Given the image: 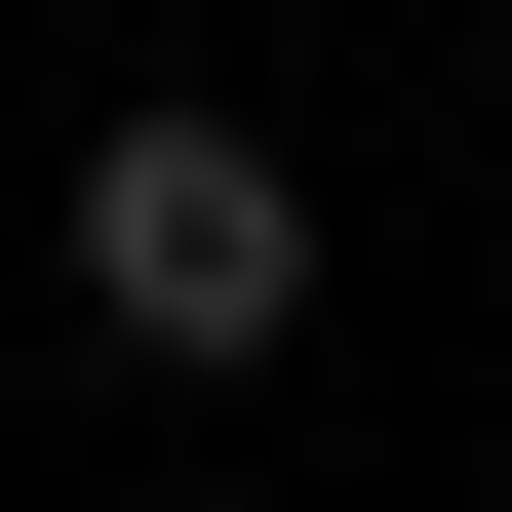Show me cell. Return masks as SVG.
I'll return each mask as SVG.
<instances>
[{
  "instance_id": "6da1fadb",
  "label": "cell",
  "mask_w": 512,
  "mask_h": 512,
  "mask_svg": "<svg viewBox=\"0 0 512 512\" xmlns=\"http://www.w3.org/2000/svg\"><path fill=\"white\" fill-rule=\"evenodd\" d=\"M40 237H79V316H119V355H276V316H316V158L197 119V79H119V119H79Z\"/></svg>"
}]
</instances>
